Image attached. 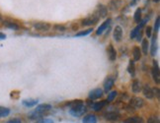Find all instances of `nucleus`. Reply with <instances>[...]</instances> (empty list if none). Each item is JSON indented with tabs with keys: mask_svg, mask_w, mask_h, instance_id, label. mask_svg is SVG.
Listing matches in <instances>:
<instances>
[{
	"mask_svg": "<svg viewBox=\"0 0 160 123\" xmlns=\"http://www.w3.org/2000/svg\"><path fill=\"white\" fill-rule=\"evenodd\" d=\"M85 112H86V107H85L84 104H80V106L70 107V109H69V113L74 117H79L81 115H83Z\"/></svg>",
	"mask_w": 160,
	"mask_h": 123,
	"instance_id": "f257e3e1",
	"label": "nucleus"
},
{
	"mask_svg": "<svg viewBox=\"0 0 160 123\" xmlns=\"http://www.w3.org/2000/svg\"><path fill=\"white\" fill-rule=\"evenodd\" d=\"M100 18L98 17V15L94 13V14H92L91 16H89L87 18H85V19L82 20V22H81V25L82 26H93V25H95L97 22L99 21Z\"/></svg>",
	"mask_w": 160,
	"mask_h": 123,
	"instance_id": "f03ea898",
	"label": "nucleus"
},
{
	"mask_svg": "<svg viewBox=\"0 0 160 123\" xmlns=\"http://www.w3.org/2000/svg\"><path fill=\"white\" fill-rule=\"evenodd\" d=\"M34 26V28L37 30V31H40V32H49L51 26L49 23H44V22H37V23L33 24Z\"/></svg>",
	"mask_w": 160,
	"mask_h": 123,
	"instance_id": "7ed1b4c3",
	"label": "nucleus"
},
{
	"mask_svg": "<svg viewBox=\"0 0 160 123\" xmlns=\"http://www.w3.org/2000/svg\"><path fill=\"white\" fill-rule=\"evenodd\" d=\"M144 102L141 98H137V96H135V98H132L131 100H129V106H131L132 109H141L143 106Z\"/></svg>",
	"mask_w": 160,
	"mask_h": 123,
	"instance_id": "20e7f679",
	"label": "nucleus"
},
{
	"mask_svg": "<svg viewBox=\"0 0 160 123\" xmlns=\"http://www.w3.org/2000/svg\"><path fill=\"white\" fill-rule=\"evenodd\" d=\"M152 77L156 84H159L160 82V74H159V66L156 60H153V68H152Z\"/></svg>",
	"mask_w": 160,
	"mask_h": 123,
	"instance_id": "39448f33",
	"label": "nucleus"
},
{
	"mask_svg": "<svg viewBox=\"0 0 160 123\" xmlns=\"http://www.w3.org/2000/svg\"><path fill=\"white\" fill-rule=\"evenodd\" d=\"M102 96H103V90H102V89H100V88H97V89H94V90H92L90 93H89L88 98H89V99L94 100V99H100Z\"/></svg>",
	"mask_w": 160,
	"mask_h": 123,
	"instance_id": "423d86ee",
	"label": "nucleus"
},
{
	"mask_svg": "<svg viewBox=\"0 0 160 123\" xmlns=\"http://www.w3.org/2000/svg\"><path fill=\"white\" fill-rule=\"evenodd\" d=\"M146 22H147V19H144L142 21H140V24L139 26H136V27L131 32V35H129L131 39H136V36H137V33H139L141 31V29L144 27V25L146 24Z\"/></svg>",
	"mask_w": 160,
	"mask_h": 123,
	"instance_id": "0eeeda50",
	"label": "nucleus"
},
{
	"mask_svg": "<svg viewBox=\"0 0 160 123\" xmlns=\"http://www.w3.org/2000/svg\"><path fill=\"white\" fill-rule=\"evenodd\" d=\"M142 93H143V95L145 98L147 99H153L154 98V95H153V91H152V88L150 87L148 84H145L142 87Z\"/></svg>",
	"mask_w": 160,
	"mask_h": 123,
	"instance_id": "6e6552de",
	"label": "nucleus"
},
{
	"mask_svg": "<svg viewBox=\"0 0 160 123\" xmlns=\"http://www.w3.org/2000/svg\"><path fill=\"white\" fill-rule=\"evenodd\" d=\"M95 13L98 15L99 18H105L108 14V8L105 5H102V4H99L97 6V9H96Z\"/></svg>",
	"mask_w": 160,
	"mask_h": 123,
	"instance_id": "1a4fd4ad",
	"label": "nucleus"
},
{
	"mask_svg": "<svg viewBox=\"0 0 160 123\" xmlns=\"http://www.w3.org/2000/svg\"><path fill=\"white\" fill-rule=\"evenodd\" d=\"M51 109V104H47V103H43V104H40V106H37V109H35L34 112L36 113H39V114H44V112H47V111H49Z\"/></svg>",
	"mask_w": 160,
	"mask_h": 123,
	"instance_id": "9d476101",
	"label": "nucleus"
},
{
	"mask_svg": "<svg viewBox=\"0 0 160 123\" xmlns=\"http://www.w3.org/2000/svg\"><path fill=\"white\" fill-rule=\"evenodd\" d=\"M104 116L107 119V120H110V121H117L119 118H120V114L116 111H108L105 114H104Z\"/></svg>",
	"mask_w": 160,
	"mask_h": 123,
	"instance_id": "9b49d317",
	"label": "nucleus"
},
{
	"mask_svg": "<svg viewBox=\"0 0 160 123\" xmlns=\"http://www.w3.org/2000/svg\"><path fill=\"white\" fill-rule=\"evenodd\" d=\"M107 52H108V57L111 61H115L117 58V51L115 49V47L112 46V44H109V46L107 48Z\"/></svg>",
	"mask_w": 160,
	"mask_h": 123,
	"instance_id": "f8f14e48",
	"label": "nucleus"
},
{
	"mask_svg": "<svg viewBox=\"0 0 160 123\" xmlns=\"http://www.w3.org/2000/svg\"><path fill=\"white\" fill-rule=\"evenodd\" d=\"M122 39V29L121 26H116L114 30V39L116 42H121Z\"/></svg>",
	"mask_w": 160,
	"mask_h": 123,
	"instance_id": "ddd939ff",
	"label": "nucleus"
},
{
	"mask_svg": "<svg viewBox=\"0 0 160 123\" xmlns=\"http://www.w3.org/2000/svg\"><path fill=\"white\" fill-rule=\"evenodd\" d=\"M111 22H112V20L111 19H108V20H106L104 23L100 26V27L98 28V30L96 31V35L97 36H100V35H102V33L106 31V30L108 29V27L110 26V24H111Z\"/></svg>",
	"mask_w": 160,
	"mask_h": 123,
	"instance_id": "4468645a",
	"label": "nucleus"
},
{
	"mask_svg": "<svg viewBox=\"0 0 160 123\" xmlns=\"http://www.w3.org/2000/svg\"><path fill=\"white\" fill-rule=\"evenodd\" d=\"M114 83H115V80L113 79L112 77H108L107 79L104 82V91L106 93H108L112 88H113L114 86Z\"/></svg>",
	"mask_w": 160,
	"mask_h": 123,
	"instance_id": "2eb2a0df",
	"label": "nucleus"
},
{
	"mask_svg": "<svg viewBox=\"0 0 160 123\" xmlns=\"http://www.w3.org/2000/svg\"><path fill=\"white\" fill-rule=\"evenodd\" d=\"M122 0H112V1L110 2V4H109V8L111 10H119L122 7Z\"/></svg>",
	"mask_w": 160,
	"mask_h": 123,
	"instance_id": "dca6fc26",
	"label": "nucleus"
},
{
	"mask_svg": "<svg viewBox=\"0 0 160 123\" xmlns=\"http://www.w3.org/2000/svg\"><path fill=\"white\" fill-rule=\"evenodd\" d=\"M108 104V102L107 100H102V102H95L93 103L92 106V109L94 111H100L105 106Z\"/></svg>",
	"mask_w": 160,
	"mask_h": 123,
	"instance_id": "f3484780",
	"label": "nucleus"
},
{
	"mask_svg": "<svg viewBox=\"0 0 160 123\" xmlns=\"http://www.w3.org/2000/svg\"><path fill=\"white\" fill-rule=\"evenodd\" d=\"M82 123H97V117L94 114H87L82 119Z\"/></svg>",
	"mask_w": 160,
	"mask_h": 123,
	"instance_id": "a211bd4d",
	"label": "nucleus"
},
{
	"mask_svg": "<svg viewBox=\"0 0 160 123\" xmlns=\"http://www.w3.org/2000/svg\"><path fill=\"white\" fill-rule=\"evenodd\" d=\"M132 55H133V61H139L141 58V50L139 47L135 46L132 48Z\"/></svg>",
	"mask_w": 160,
	"mask_h": 123,
	"instance_id": "6ab92c4d",
	"label": "nucleus"
},
{
	"mask_svg": "<svg viewBox=\"0 0 160 123\" xmlns=\"http://www.w3.org/2000/svg\"><path fill=\"white\" fill-rule=\"evenodd\" d=\"M132 90L135 94H137V93H139L141 91V84H140L139 80H137V79L133 80L132 85Z\"/></svg>",
	"mask_w": 160,
	"mask_h": 123,
	"instance_id": "aec40b11",
	"label": "nucleus"
},
{
	"mask_svg": "<svg viewBox=\"0 0 160 123\" xmlns=\"http://www.w3.org/2000/svg\"><path fill=\"white\" fill-rule=\"evenodd\" d=\"M39 100L38 99H24L22 103H23V106L26 107H33V106H36L37 104H38Z\"/></svg>",
	"mask_w": 160,
	"mask_h": 123,
	"instance_id": "412c9836",
	"label": "nucleus"
},
{
	"mask_svg": "<svg viewBox=\"0 0 160 123\" xmlns=\"http://www.w3.org/2000/svg\"><path fill=\"white\" fill-rule=\"evenodd\" d=\"M3 24H4L5 27L9 28V29H11V30H14V31H18V30L20 29L19 26H18L17 24L13 23V22H8V21H5Z\"/></svg>",
	"mask_w": 160,
	"mask_h": 123,
	"instance_id": "4be33fe9",
	"label": "nucleus"
},
{
	"mask_svg": "<svg viewBox=\"0 0 160 123\" xmlns=\"http://www.w3.org/2000/svg\"><path fill=\"white\" fill-rule=\"evenodd\" d=\"M156 50H157V46H156V36H154L152 38V42H151V49H150V54L152 56H154L156 54Z\"/></svg>",
	"mask_w": 160,
	"mask_h": 123,
	"instance_id": "5701e85b",
	"label": "nucleus"
},
{
	"mask_svg": "<svg viewBox=\"0 0 160 123\" xmlns=\"http://www.w3.org/2000/svg\"><path fill=\"white\" fill-rule=\"evenodd\" d=\"M133 20H135L136 23H139V22L141 21V9H140V8H137L136 11L135 12Z\"/></svg>",
	"mask_w": 160,
	"mask_h": 123,
	"instance_id": "b1692460",
	"label": "nucleus"
},
{
	"mask_svg": "<svg viewBox=\"0 0 160 123\" xmlns=\"http://www.w3.org/2000/svg\"><path fill=\"white\" fill-rule=\"evenodd\" d=\"M10 113V109H7V107H3L0 106V117H6L8 116Z\"/></svg>",
	"mask_w": 160,
	"mask_h": 123,
	"instance_id": "393cba45",
	"label": "nucleus"
},
{
	"mask_svg": "<svg viewBox=\"0 0 160 123\" xmlns=\"http://www.w3.org/2000/svg\"><path fill=\"white\" fill-rule=\"evenodd\" d=\"M148 49H149V43H148L147 39H142V51L143 54H147Z\"/></svg>",
	"mask_w": 160,
	"mask_h": 123,
	"instance_id": "a878e982",
	"label": "nucleus"
},
{
	"mask_svg": "<svg viewBox=\"0 0 160 123\" xmlns=\"http://www.w3.org/2000/svg\"><path fill=\"white\" fill-rule=\"evenodd\" d=\"M66 104H67L69 107H73V106H80V104H84V102L81 99H75V100H72V102H67Z\"/></svg>",
	"mask_w": 160,
	"mask_h": 123,
	"instance_id": "bb28decb",
	"label": "nucleus"
},
{
	"mask_svg": "<svg viewBox=\"0 0 160 123\" xmlns=\"http://www.w3.org/2000/svg\"><path fill=\"white\" fill-rule=\"evenodd\" d=\"M92 31L93 30L92 29H88V30H84V31H81V32H79V33H77L76 35H75V36H88L89 33H92Z\"/></svg>",
	"mask_w": 160,
	"mask_h": 123,
	"instance_id": "cd10ccee",
	"label": "nucleus"
},
{
	"mask_svg": "<svg viewBox=\"0 0 160 123\" xmlns=\"http://www.w3.org/2000/svg\"><path fill=\"white\" fill-rule=\"evenodd\" d=\"M118 95V92L117 91H112L109 93V96H108V99H107V102H113V100L115 99V98Z\"/></svg>",
	"mask_w": 160,
	"mask_h": 123,
	"instance_id": "c85d7f7f",
	"label": "nucleus"
},
{
	"mask_svg": "<svg viewBox=\"0 0 160 123\" xmlns=\"http://www.w3.org/2000/svg\"><path fill=\"white\" fill-rule=\"evenodd\" d=\"M54 31H57V32L63 33V32H65V31H66V27H65V26H63V25L57 24V25H54Z\"/></svg>",
	"mask_w": 160,
	"mask_h": 123,
	"instance_id": "c756f323",
	"label": "nucleus"
},
{
	"mask_svg": "<svg viewBox=\"0 0 160 123\" xmlns=\"http://www.w3.org/2000/svg\"><path fill=\"white\" fill-rule=\"evenodd\" d=\"M139 121H141V119L139 117H129L124 121V123H139Z\"/></svg>",
	"mask_w": 160,
	"mask_h": 123,
	"instance_id": "7c9ffc66",
	"label": "nucleus"
},
{
	"mask_svg": "<svg viewBox=\"0 0 160 123\" xmlns=\"http://www.w3.org/2000/svg\"><path fill=\"white\" fill-rule=\"evenodd\" d=\"M129 72L133 75L135 74V63H133V60H131L129 62Z\"/></svg>",
	"mask_w": 160,
	"mask_h": 123,
	"instance_id": "2f4dec72",
	"label": "nucleus"
},
{
	"mask_svg": "<svg viewBox=\"0 0 160 123\" xmlns=\"http://www.w3.org/2000/svg\"><path fill=\"white\" fill-rule=\"evenodd\" d=\"M147 123H159V119L156 116H150L147 119Z\"/></svg>",
	"mask_w": 160,
	"mask_h": 123,
	"instance_id": "473e14b6",
	"label": "nucleus"
},
{
	"mask_svg": "<svg viewBox=\"0 0 160 123\" xmlns=\"http://www.w3.org/2000/svg\"><path fill=\"white\" fill-rule=\"evenodd\" d=\"M159 26H160L159 17H157V18H156L155 24H154V31H155V32H158V31H159Z\"/></svg>",
	"mask_w": 160,
	"mask_h": 123,
	"instance_id": "72a5a7b5",
	"label": "nucleus"
},
{
	"mask_svg": "<svg viewBox=\"0 0 160 123\" xmlns=\"http://www.w3.org/2000/svg\"><path fill=\"white\" fill-rule=\"evenodd\" d=\"M37 123H54V120H51V119L44 118V119H41V120H39Z\"/></svg>",
	"mask_w": 160,
	"mask_h": 123,
	"instance_id": "f704fd0d",
	"label": "nucleus"
},
{
	"mask_svg": "<svg viewBox=\"0 0 160 123\" xmlns=\"http://www.w3.org/2000/svg\"><path fill=\"white\" fill-rule=\"evenodd\" d=\"M152 91H153V95L156 96V98H157V99H159V95H160L159 89H158V88H153V89H152Z\"/></svg>",
	"mask_w": 160,
	"mask_h": 123,
	"instance_id": "c9c22d12",
	"label": "nucleus"
},
{
	"mask_svg": "<svg viewBox=\"0 0 160 123\" xmlns=\"http://www.w3.org/2000/svg\"><path fill=\"white\" fill-rule=\"evenodd\" d=\"M145 33H146L147 38H150V36H151V27L147 26V28L145 29Z\"/></svg>",
	"mask_w": 160,
	"mask_h": 123,
	"instance_id": "e433bc0d",
	"label": "nucleus"
},
{
	"mask_svg": "<svg viewBox=\"0 0 160 123\" xmlns=\"http://www.w3.org/2000/svg\"><path fill=\"white\" fill-rule=\"evenodd\" d=\"M7 123H22L21 119L20 118H14V119H11Z\"/></svg>",
	"mask_w": 160,
	"mask_h": 123,
	"instance_id": "4c0bfd02",
	"label": "nucleus"
},
{
	"mask_svg": "<svg viewBox=\"0 0 160 123\" xmlns=\"http://www.w3.org/2000/svg\"><path fill=\"white\" fill-rule=\"evenodd\" d=\"M6 39V35L3 33H0V39Z\"/></svg>",
	"mask_w": 160,
	"mask_h": 123,
	"instance_id": "58836bf2",
	"label": "nucleus"
},
{
	"mask_svg": "<svg viewBox=\"0 0 160 123\" xmlns=\"http://www.w3.org/2000/svg\"><path fill=\"white\" fill-rule=\"evenodd\" d=\"M72 28H73L74 31H76V30L78 29V26H77V25H75V24H73V25H72Z\"/></svg>",
	"mask_w": 160,
	"mask_h": 123,
	"instance_id": "ea45409f",
	"label": "nucleus"
},
{
	"mask_svg": "<svg viewBox=\"0 0 160 123\" xmlns=\"http://www.w3.org/2000/svg\"><path fill=\"white\" fill-rule=\"evenodd\" d=\"M139 1V0H132V5H133V4H136V3Z\"/></svg>",
	"mask_w": 160,
	"mask_h": 123,
	"instance_id": "a19ab883",
	"label": "nucleus"
},
{
	"mask_svg": "<svg viewBox=\"0 0 160 123\" xmlns=\"http://www.w3.org/2000/svg\"><path fill=\"white\" fill-rule=\"evenodd\" d=\"M154 2H159V0H153Z\"/></svg>",
	"mask_w": 160,
	"mask_h": 123,
	"instance_id": "79ce46f5",
	"label": "nucleus"
},
{
	"mask_svg": "<svg viewBox=\"0 0 160 123\" xmlns=\"http://www.w3.org/2000/svg\"><path fill=\"white\" fill-rule=\"evenodd\" d=\"M2 20V18H1V16H0V21H1Z\"/></svg>",
	"mask_w": 160,
	"mask_h": 123,
	"instance_id": "37998d69",
	"label": "nucleus"
}]
</instances>
